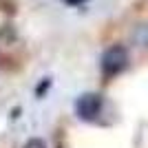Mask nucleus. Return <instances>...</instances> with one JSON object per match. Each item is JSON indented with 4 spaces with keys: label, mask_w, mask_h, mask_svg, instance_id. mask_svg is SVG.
I'll return each instance as SVG.
<instances>
[{
    "label": "nucleus",
    "mask_w": 148,
    "mask_h": 148,
    "mask_svg": "<svg viewBox=\"0 0 148 148\" xmlns=\"http://www.w3.org/2000/svg\"><path fill=\"white\" fill-rule=\"evenodd\" d=\"M128 64V53L124 49L122 44H113L108 49L104 51V56H102V71L104 75H117L122 73L124 69Z\"/></svg>",
    "instance_id": "1"
},
{
    "label": "nucleus",
    "mask_w": 148,
    "mask_h": 148,
    "mask_svg": "<svg viewBox=\"0 0 148 148\" xmlns=\"http://www.w3.org/2000/svg\"><path fill=\"white\" fill-rule=\"evenodd\" d=\"M64 2H66V5H84V2H86V0H64Z\"/></svg>",
    "instance_id": "4"
},
{
    "label": "nucleus",
    "mask_w": 148,
    "mask_h": 148,
    "mask_svg": "<svg viewBox=\"0 0 148 148\" xmlns=\"http://www.w3.org/2000/svg\"><path fill=\"white\" fill-rule=\"evenodd\" d=\"M102 106H104L102 95H97V93H84L75 102V113L84 122H95L97 115L102 113Z\"/></svg>",
    "instance_id": "2"
},
{
    "label": "nucleus",
    "mask_w": 148,
    "mask_h": 148,
    "mask_svg": "<svg viewBox=\"0 0 148 148\" xmlns=\"http://www.w3.org/2000/svg\"><path fill=\"white\" fill-rule=\"evenodd\" d=\"M22 148H47V144L42 142V139H38V137H33V139H29V142L25 144Z\"/></svg>",
    "instance_id": "3"
}]
</instances>
